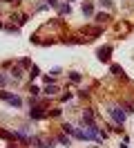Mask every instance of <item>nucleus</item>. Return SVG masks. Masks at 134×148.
I'll use <instances>...</instances> for the list:
<instances>
[{"label": "nucleus", "mask_w": 134, "mask_h": 148, "mask_svg": "<svg viewBox=\"0 0 134 148\" xmlns=\"http://www.w3.org/2000/svg\"><path fill=\"white\" fill-rule=\"evenodd\" d=\"M110 114L114 117L116 123H123V121H125V112L121 110V108H112V110H110Z\"/></svg>", "instance_id": "1"}, {"label": "nucleus", "mask_w": 134, "mask_h": 148, "mask_svg": "<svg viewBox=\"0 0 134 148\" xmlns=\"http://www.w3.org/2000/svg\"><path fill=\"white\" fill-rule=\"evenodd\" d=\"M0 99H7L9 103H14V106H20V99H18V97H14V94H7V92H0Z\"/></svg>", "instance_id": "2"}, {"label": "nucleus", "mask_w": 134, "mask_h": 148, "mask_svg": "<svg viewBox=\"0 0 134 148\" xmlns=\"http://www.w3.org/2000/svg\"><path fill=\"white\" fill-rule=\"evenodd\" d=\"M29 117H31V119H43L45 112H40V108H34V110L29 112Z\"/></svg>", "instance_id": "3"}, {"label": "nucleus", "mask_w": 134, "mask_h": 148, "mask_svg": "<svg viewBox=\"0 0 134 148\" xmlns=\"http://www.w3.org/2000/svg\"><path fill=\"white\" fill-rule=\"evenodd\" d=\"M110 47H105V49H101V52H98V58H101V61H107V58H110Z\"/></svg>", "instance_id": "4"}, {"label": "nucleus", "mask_w": 134, "mask_h": 148, "mask_svg": "<svg viewBox=\"0 0 134 148\" xmlns=\"http://www.w3.org/2000/svg\"><path fill=\"white\" fill-rule=\"evenodd\" d=\"M45 92H47V94H56V92H58V88H56V85H49V83H47Z\"/></svg>", "instance_id": "5"}, {"label": "nucleus", "mask_w": 134, "mask_h": 148, "mask_svg": "<svg viewBox=\"0 0 134 148\" xmlns=\"http://www.w3.org/2000/svg\"><path fill=\"white\" fill-rule=\"evenodd\" d=\"M83 123H92V112H85V114H83Z\"/></svg>", "instance_id": "6"}, {"label": "nucleus", "mask_w": 134, "mask_h": 148, "mask_svg": "<svg viewBox=\"0 0 134 148\" xmlns=\"http://www.w3.org/2000/svg\"><path fill=\"white\" fill-rule=\"evenodd\" d=\"M96 20H98V23H105V20H110V16H107V14H98Z\"/></svg>", "instance_id": "7"}, {"label": "nucleus", "mask_w": 134, "mask_h": 148, "mask_svg": "<svg viewBox=\"0 0 134 148\" xmlns=\"http://www.w3.org/2000/svg\"><path fill=\"white\" fill-rule=\"evenodd\" d=\"M112 72H114V74H118V76H123V70H121L118 65H112Z\"/></svg>", "instance_id": "8"}, {"label": "nucleus", "mask_w": 134, "mask_h": 148, "mask_svg": "<svg viewBox=\"0 0 134 148\" xmlns=\"http://www.w3.org/2000/svg\"><path fill=\"white\" fill-rule=\"evenodd\" d=\"M92 11H94V9H92V5H83V14H87V16H89Z\"/></svg>", "instance_id": "9"}, {"label": "nucleus", "mask_w": 134, "mask_h": 148, "mask_svg": "<svg viewBox=\"0 0 134 148\" xmlns=\"http://www.w3.org/2000/svg\"><path fill=\"white\" fill-rule=\"evenodd\" d=\"M11 74H14V79H20V76H22V72H20V67H16V70H14Z\"/></svg>", "instance_id": "10"}, {"label": "nucleus", "mask_w": 134, "mask_h": 148, "mask_svg": "<svg viewBox=\"0 0 134 148\" xmlns=\"http://www.w3.org/2000/svg\"><path fill=\"white\" fill-rule=\"evenodd\" d=\"M7 83V76H2V74H0V85H5Z\"/></svg>", "instance_id": "11"}]
</instances>
